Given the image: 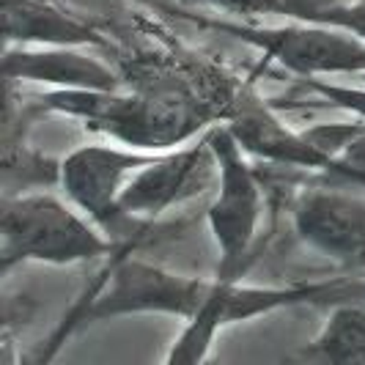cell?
<instances>
[{"instance_id": "cell-1", "label": "cell", "mask_w": 365, "mask_h": 365, "mask_svg": "<svg viewBox=\"0 0 365 365\" xmlns=\"http://www.w3.org/2000/svg\"><path fill=\"white\" fill-rule=\"evenodd\" d=\"M34 110L83 121L110 140L143 151H165L190 143L217 121V113L184 102L173 93H121L96 88H53L34 96Z\"/></svg>"}, {"instance_id": "cell-2", "label": "cell", "mask_w": 365, "mask_h": 365, "mask_svg": "<svg viewBox=\"0 0 365 365\" xmlns=\"http://www.w3.org/2000/svg\"><path fill=\"white\" fill-rule=\"evenodd\" d=\"M0 261L9 274L17 264L74 267L121 250L118 242L80 212L69 198L47 190H28L6 195L0 220Z\"/></svg>"}, {"instance_id": "cell-3", "label": "cell", "mask_w": 365, "mask_h": 365, "mask_svg": "<svg viewBox=\"0 0 365 365\" xmlns=\"http://www.w3.org/2000/svg\"><path fill=\"white\" fill-rule=\"evenodd\" d=\"M192 22L256 47L264 61L277 63L297 80L365 74V38L332 22L294 17L286 19V25H256L215 17H195Z\"/></svg>"}, {"instance_id": "cell-4", "label": "cell", "mask_w": 365, "mask_h": 365, "mask_svg": "<svg viewBox=\"0 0 365 365\" xmlns=\"http://www.w3.org/2000/svg\"><path fill=\"white\" fill-rule=\"evenodd\" d=\"M209 138L220 163L215 198L206 209V225L217 245L215 274L225 280H242L253 261V247L264 220V182L253 157L239 146L228 124H212Z\"/></svg>"}, {"instance_id": "cell-5", "label": "cell", "mask_w": 365, "mask_h": 365, "mask_svg": "<svg viewBox=\"0 0 365 365\" xmlns=\"http://www.w3.org/2000/svg\"><path fill=\"white\" fill-rule=\"evenodd\" d=\"M160 151H143L124 143H86L61 160L58 187L69 201L108 234L113 242L132 245L146 228L143 220L121 212V192L135 170L148 165Z\"/></svg>"}, {"instance_id": "cell-6", "label": "cell", "mask_w": 365, "mask_h": 365, "mask_svg": "<svg viewBox=\"0 0 365 365\" xmlns=\"http://www.w3.org/2000/svg\"><path fill=\"white\" fill-rule=\"evenodd\" d=\"M220 163L209 129L187 146L165 148L132 173L121 192V212L132 220H157L217 187Z\"/></svg>"}, {"instance_id": "cell-7", "label": "cell", "mask_w": 365, "mask_h": 365, "mask_svg": "<svg viewBox=\"0 0 365 365\" xmlns=\"http://www.w3.org/2000/svg\"><path fill=\"white\" fill-rule=\"evenodd\" d=\"M292 228L305 247L346 272H365V195L308 187L292 206Z\"/></svg>"}, {"instance_id": "cell-8", "label": "cell", "mask_w": 365, "mask_h": 365, "mask_svg": "<svg viewBox=\"0 0 365 365\" xmlns=\"http://www.w3.org/2000/svg\"><path fill=\"white\" fill-rule=\"evenodd\" d=\"M228 129L237 135L239 146L253 160L277 165V168H302L316 170L329 179H341V168L335 160L324 157L311 140L302 135V129L286 127L277 115L274 105L261 99L253 88H242L234 105L225 115Z\"/></svg>"}, {"instance_id": "cell-9", "label": "cell", "mask_w": 365, "mask_h": 365, "mask_svg": "<svg viewBox=\"0 0 365 365\" xmlns=\"http://www.w3.org/2000/svg\"><path fill=\"white\" fill-rule=\"evenodd\" d=\"M3 77L6 83H36L53 88H121L115 69L86 55L83 47H6Z\"/></svg>"}, {"instance_id": "cell-10", "label": "cell", "mask_w": 365, "mask_h": 365, "mask_svg": "<svg viewBox=\"0 0 365 365\" xmlns=\"http://www.w3.org/2000/svg\"><path fill=\"white\" fill-rule=\"evenodd\" d=\"M6 47H105L86 19L55 0H3Z\"/></svg>"}, {"instance_id": "cell-11", "label": "cell", "mask_w": 365, "mask_h": 365, "mask_svg": "<svg viewBox=\"0 0 365 365\" xmlns=\"http://www.w3.org/2000/svg\"><path fill=\"white\" fill-rule=\"evenodd\" d=\"M327 322L302 349V357L319 363H365V305L338 302L329 305Z\"/></svg>"}, {"instance_id": "cell-12", "label": "cell", "mask_w": 365, "mask_h": 365, "mask_svg": "<svg viewBox=\"0 0 365 365\" xmlns=\"http://www.w3.org/2000/svg\"><path fill=\"white\" fill-rule=\"evenodd\" d=\"M365 132V121L363 118H354V121H338V124H313V127H305L302 135L311 140L313 146L319 148L324 157L335 160L346 151V146L360 138Z\"/></svg>"}, {"instance_id": "cell-13", "label": "cell", "mask_w": 365, "mask_h": 365, "mask_svg": "<svg viewBox=\"0 0 365 365\" xmlns=\"http://www.w3.org/2000/svg\"><path fill=\"white\" fill-rule=\"evenodd\" d=\"M215 11L234 14L239 19H261V17H286L289 19V3L286 0H203Z\"/></svg>"}, {"instance_id": "cell-14", "label": "cell", "mask_w": 365, "mask_h": 365, "mask_svg": "<svg viewBox=\"0 0 365 365\" xmlns=\"http://www.w3.org/2000/svg\"><path fill=\"white\" fill-rule=\"evenodd\" d=\"M338 168H341V182L365 187V132L354 138L346 151L338 157Z\"/></svg>"}, {"instance_id": "cell-15", "label": "cell", "mask_w": 365, "mask_h": 365, "mask_svg": "<svg viewBox=\"0 0 365 365\" xmlns=\"http://www.w3.org/2000/svg\"><path fill=\"white\" fill-rule=\"evenodd\" d=\"M319 22H332V25H341L354 31L357 36L365 38V0H349L338 9H329L327 14H322Z\"/></svg>"}, {"instance_id": "cell-16", "label": "cell", "mask_w": 365, "mask_h": 365, "mask_svg": "<svg viewBox=\"0 0 365 365\" xmlns=\"http://www.w3.org/2000/svg\"><path fill=\"white\" fill-rule=\"evenodd\" d=\"M289 3V17L294 19H319L329 9H338L349 0H286Z\"/></svg>"}, {"instance_id": "cell-17", "label": "cell", "mask_w": 365, "mask_h": 365, "mask_svg": "<svg viewBox=\"0 0 365 365\" xmlns=\"http://www.w3.org/2000/svg\"><path fill=\"white\" fill-rule=\"evenodd\" d=\"M341 302L365 305V272H349L346 277H341Z\"/></svg>"}]
</instances>
